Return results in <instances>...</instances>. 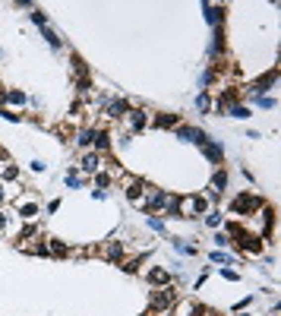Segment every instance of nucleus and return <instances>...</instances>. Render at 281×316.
Wrapping results in <instances>:
<instances>
[{"label":"nucleus","instance_id":"obj_1","mask_svg":"<svg viewBox=\"0 0 281 316\" xmlns=\"http://www.w3.org/2000/svg\"><path fill=\"white\" fill-rule=\"evenodd\" d=\"M259 209H262V199L253 193H243L231 202V212H240V215H250V212H259Z\"/></svg>","mask_w":281,"mask_h":316},{"label":"nucleus","instance_id":"obj_34","mask_svg":"<svg viewBox=\"0 0 281 316\" xmlns=\"http://www.w3.org/2000/svg\"><path fill=\"white\" fill-rule=\"evenodd\" d=\"M215 244L225 247V244H231V237H227V234H215Z\"/></svg>","mask_w":281,"mask_h":316},{"label":"nucleus","instance_id":"obj_29","mask_svg":"<svg viewBox=\"0 0 281 316\" xmlns=\"http://www.w3.org/2000/svg\"><path fill=\"white\" fill-rule=\"evenodd\" d=\"M174 247H177L180 253H196V247H193V244H183V241H174Z\"/></svg>","mask_w":281,"mask_h":316},{"label":"nucleus","instance_id":"obj_9","mask_svg":"<svg viewBox=\"0 0 281 316\" xmlns=\"http://www.w3.org/2000/svg\"><path fill=\"white\" fill-rule=\"evenodd\" d=\"M142 193H146V184H142L139 177H133V181H126V199H130V202H136V199H139Z\"/></svg>","mask_w":281,"mask_h":316},{"label":"nucleus","instance_id":"obj_8","mask_svg":"<svg viewBox=\"0 0 281 316\" xmlns=\"http://www.w3.org/2000/svg\"><path fill=\"white\" fill-rule=\"evenodd\" d=\"M165 202H168V193H165V190H155L142 209H146V212H158V209H165Z\"/></svg>","mask_w":281,"mask_h":316},{"label":"nucleus","instance_id":"obj_22","mask_svg":"<svg viewBox=\"0 0 281 316\" xmlns=\"http://www.w3.org/2000/svg\"><path fill=\"white\" fill-rule=\"evenodd\" d=\"M6 101H10V105H22V101H25V95H22L19 89H10V92H6Z\"/></svg>","mask_w":281,"mask_h":316},{"label":"nucleus","instance_id":"obj_30","mask_svg":"<svg viewBox=\"0 0 281 316\" xmlns=\"http://www.w3.org/2000/svg\"><path fill=\"white\" fill-rule=\"evenodd\" d=\"M149 225H152V231H158V234H165V221H161V218H152V221H149Z\"/></svg>","mask_w":281,"mask_h":316},{"label":"nucleus","instance_id":"obj_18","mask_svg":"<svg viewBox=\"0 0 281 316\" xmlns=\"http://www.w3.org/2000/svg\"><path fill=\"white\" fill-rule=\"evenodd\" d=\"M152 124L165 130V126H177V124H180V117H177V114H158V117H155V121H152Z\"/></svg>","mask_w":281,"mask_h":316},{"label":"nucleus","instance_id":"obj_4","mask_svg":"<svg viewBox=\"0 0 281 316\" xmlns=\"http://www.w3.org/2000/svg\"><path fill=\"white\" fill-rule=\"evenodd\" d=\"M234 231H237V244H240L246 253H259V250H262V237H256V234H240V228H234Z\"/></svg>","mask_w":281,"mask_h":316},{"label":"nucleus","instance_id":"obj_36","mask_svg":"<svg viewBox=\"0 0 281 316\" xmlns=\"http://www.w3.org/2000/svg\"><path fill=\"white\" fill-rule=\"evenodd\" d=\"M0 199H3V187H0Z\"/></svg>","mask_w":281,"mask_h":316},{"label":"nucleus","instance_id":"obj_31","mask_svg":"<svg viewBox=\"0 0 281 316\" xmlns=\"http://www.w3.org/2000/svg\"><path fill=\"white\" fill-rule=\"evenodd\" d=\"M212 262H231V256H227V253H215V250H212Z\"/></svg>","mask_w":281,"mask_h":316},{"label":"nucleus","instance_id":"obj_21","mask_svg":"<svg viewBox=\"0 0 281 316\" xmlns=\"http://www.w3.org/2000/svg\"><path fill=\"white\" fill-rule=\"evenodd\" d=\"M108 146H111V136H108L105 130H98V136H95V149H98V152H105Z\"/></svg>","mask_w":281,"mask_h":316},{"label":"nucleus","instance_id":"obj_19","mask_svg":"<svg viewBox=\"0 0 281 316\" xmlns=\"http://www.w3.org/2000/svg\"><path fill=\"white\" fill-rule=\"evenodd\" d=\"M202 10H206V19H209L212 25H218V22H221V13H225L221 6H212V3H206Z\"/></svg>","mask_w":281,"mask_h":316},{"label":"nucleus","instance_id":"obj_23","mask_svg":"<svg viewBox=\"0 0 281 316\" xmlns=\"http://www.w3.org/2000/svg\"><path fill=\"white\" fill-rule=\"evenodd\" d=\"M48 253L63 256V253H66V244H60V241H51V244H48Z\"/></svg>","mask_w":281,"mask_h":316},{"label":"nucleus","instance_id":"obj_26","mask_svg":"<svg viewBox=\"0 0 281 316\" xmlns=\"http://www.w3.org/2000/svg\"><path fill=\"white\" fill-rule=\"evenodd\" d=\"M206 225H209V228H218V225H221V212H209V215H206Z\"/></svg>","mask_w":281,"mask_h":316},{"label":"nucleus","instance_id":"obj_28","mask_svg":"<svg viewBox=\"0 0 281 316\" xmlns=\"http://www.w3.org/2000/svg\"><path fill=\"white\" fill-rule=\"evenodd\" d=\"M256 105H259V108H275V98H269V95H259V98H256Z\"/></svg>","mask_w":281,"mask_h":316},{"label":"nucleus","instance_id":"obj_12","mask_svg":"<svg viewBox=\"0 0 281 316\" xmlns=\"http://www.w3.org/2000/svg\"><path fill=\"white\" fill-rule=\"evenodd\" d=\"M105 256H108V259H114V262H120V259H123V244H120V241H111V244L105 247Z\"/></svg>","mask_w":281,"mask_h":316},{"label":"nucleus","instance_id":"obj_5","mask_svg":"<svg viewBox=\"0 0 281 316\" xmlns=\"http://www.w3.org/2000/svg\"><path fill=\"white\" fill-rule=\"evenodd\" d=\"M275 79H278V70H272L269 76H259V79L250 85V92H256V98L266 95V89H269V85H275Z\"/></svg>","mask_w":281,"mask_h":316},{"label":"nucleus","instance_id":"obj_2","mask_svg":"<svg viewBox=\"0 0 281 316\" xmlns=\"http://www.w3.org/2000/svg\"><path fill=\"white\" fill-rule=\"evenodd\" d=\"M171 304H174V294H171V291H165V288H155V291L149 294V310H152V313L168 310Z\"/></svg>","mask_w":281,"mask_h":316},{"label":"nucleus","instance_id":"obj_20","mask_svg":"<svg viewBox=\"0 0 281 316\" xmlns=\"http://www.w3.org/2000/svg\"><path fill=\"white\" fill-rule=\"evenodd\" d=\"M227 114H231V117H240V121H246V117H250V108H246V105H231V108H227Z\"/></svg>","mask_w":281,"mask_h":316},{"label":"nucleus","instance_id":"obj_10","mask_svg":"<svg viewBox=\"0 0 281 316\" xmlns=\"http://www.w3.org/2000/svg\"><path fill=\"white\" fill-rule=\"evenodd\" d=\"M98 165H101L98 152H86V155H82V161H79V168L86 171V174H95V171H98Z\"/></svg>","mask_w":281,"mask_h":316},{"label":"nucleus","instance_id":"obj_25","mask_svg":"<svg viewBox=\"0 0 281 316\" xmlns=\"http://www.w3.org/2000/svg\"><path fill=\"white\" fill-rule=\"evenodd\" d=\"M111 181H114L111 174H105V171H95V184H98V187H108Z\"/></svg>","mask_w":281,"mask_h":316},{"label":"nucleus","instance_id":"obj_13","mask_svg":"<svg viewBox=\"0 0 281 316\" xmlns=\"http://www.w3.org/2000/svg\"><path fill=\"white\" fill-rule=\"evenodd\" d=\"M149 281H152V285H168V281H171V275H168L161 266H152V269H149Z\"/></svg>","mask_w":281,"mask_h":316},{"label":"nucleus","instance_id":"obj_3","mask_svg":"<svg viewBox=\"0 0 281 316\" xmlns=\"http://www.w3.org/2000/svg\"><path fill=\"white\" fill-rule=\"evenodd\" d=\"M177 136H180L183 142H193V146H206V142H212L209 136H206V130H199V126H177Z\"/></svg>","mask_w":281,"mask_h":316},{"label":"nucleus","instance_id":"obj_33","mask_svg":"<svg viewBox=\"0 0 281 316\" xmlns=\"http://www.w3.org/2000/svg\"><path fill=\"white\" fill-rule=\"evenodd\" d=\"M221 275H225L227 281H237V278H240V275H237V272H234V269H221Z\"/></svg>","mask_w":281,"mask_h":316},{"label":"nucleus","instance_id":"obj_17","mask_svg":"<svg viewBox=\"0 0 281 316\" xmlns=\"http://www.w3.org/2000/svg\"><path fill=\"white\" fill-rule=\"evenodd\" d=\"M231 105H237V92H234V89L221 92V98H218V111H227Z\"/></svg>","mask_w":281,"mask_h":316},{"label":"nucleus","instance_id":"obj_7","mask_svg":"<svg viewBox=\"0 0 281 316\" xmlns=\"http://www.w3.org/2000/svg\"><path fill=\"white\" fill-rule=\"evenodd\" d=\"M183 202L196 212V215H206V212H209V199H206V196H183Z\"/></svg>","mask_w":281,"mask_h":316},{"label":"nucleus","instance_id":"obj_27","mask_svg":"<svg viewBox=\"0 0 281 316\" xmlns=\"http://www.w3.org/2000/svg\"><path fill=\"white\" fill-rule=\"evenodd\" d=\"M196 108H199V111H209V108H212V101H209V95H206V92H202V95L196 98Z\"/></svg>","mask_w":281,"mask_h":316},{"label":"nucleus","instance_id":"obj_11","mask_svg":"<svg viewBox=\"0 0 281 316\" xmlns=\"http://www.w3.org/2000/svg\"><path fill=\"white\" fill-rule=\"evenodd\" d=\"M95 136H98V130H95V126H89V130H79V133H76V142H79V146H95Z\"/></svg>","mask_w":281,"mask_h":316},{"label":"nucleus","instance_id":"obj_14","mask_svg":"<svg viewBox=\"0 0 281 316\" xmlns=\"http://www.w3.org/2000/svg\"><path fill=\"white\" fill-rule=\"evenodd\" d=\"M202 155H206L209 161H215V165H218V161L225 158V152H221V146H215V142H206V146H202Z\"/></svg>","mask_w":281,"mask_h":316},{"label":"nucleus","instance_id":"obj_35","mask_svg":"<svg viewBox=\"0 0 281 316\" xmlns=\"http://www.w3.org/2000/svg\"><path fill=\"white\" fill-rule=\"evenodd\" d=\"M142 316H155V313H152V310H146V313H142Z\"/></svg>","mask_w":281,"mask_h":316},{"label":"nucleus","instance_id":"obj_6","mask_svg":"<svg viewBox=\"0 0 281 316\" xmlns=\"http://www.w3.org/2000/svg\"><path fill=\"white\" fill-rule=\"evenodd\" d=\"M123 114H126V101L114 98V101H108V105H105V117H111V121H120Z\"/></svg>","mask_w":281,"mask_h":316},{"label":"nucleus","instance_id":"obj_24","mask_svg":"<svg viewBox=\"0 0 281 316\" xmlns=\"http://www.w3.org/2000/svg\"><path fill=\"white\" fill-rule=\"evenodd\" d=\"M19 215H22V218H35V215H38V206H35V202H29V206L19 209Z\"/></svg>","mask_w":281,"mask_h":316},{"label":"nucleus","instance_id":"obj_32","mask_svg":"<svg viewBox=\"0 0 281 316\" xmlns=\"http://www.w3.org/2000/svg\"><path fill=\"white\" fill-rule=\"evenodd\" d=\"M16 174H19V168H16V165H10V168H6V171H3V177H6V181H13V177H16Z\"/></svg>","mask_w":281,"mask_h":316},{"label":"nucleus","instance_id":"obj_15","mask_svg":"<svg viewBox=\"0 0 281 316\" xmlns=\"http://www.w3.org/2000/svg\"><path fill=\"white\" fill-rule=\"evenodd\" d=\"M126 114H130V126H133V130H142V126L149 124L146 111H126Z\"/></svg>","mask_w":281,"mask_h":316},{"label":"nucleus","instance_id":"obj_16","mask_svg":"<svg viewBox=\"0 0 281 316\" xmlns=\"http://www.w3.org/2000/svg\"><path fill=\"white\" fill-rule=\"evenodd\" d=\"M225 187H227V171H215V177H212V193L218 196Z\"/></svg>","mask_w":281,"mask_h":316}]
</instances>
